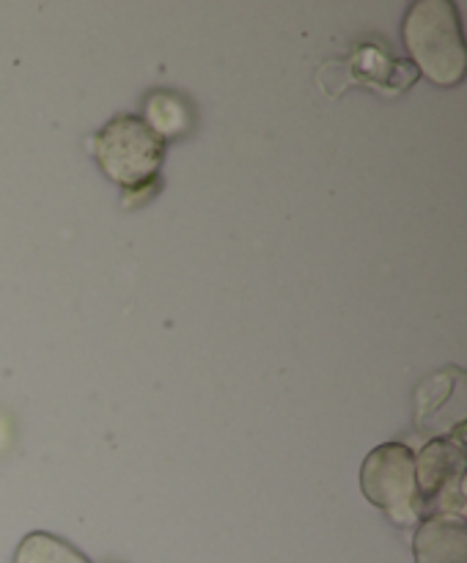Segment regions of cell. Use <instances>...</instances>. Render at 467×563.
<instances>
[{
    "label": "cell",
    "instance_id": "1",
    "mask_svg": "<svg viewBox=\"0 0 467 563\" xmlns=\"http://www.w3.org/2000/svg\"><path fill=\"white\" fill-rule=\"evenodd\" d=\"M401 38L412 64L437 88H456L467 75V47L459 5L415 0L401 20Z\"/></svg>",
    "mask_w": 467,
    "mask_h": 563
},
{
    "label": "cell",
    "instance_id": "2",
    "mask_svg": "<svg viewBox=\"0 0 467 563\" xmlns=\"http://www.w3.org/2000/svg\"><path fill=\"white\" fill-rule=\"evenodd\" d=\"M93 157L102 174L124 192L152 185L165 159V141L146 124L143 115H115L93 141Z\"/></svg>",
    "mask_w": 467,
    "mask_h": 563
},
{
    "label": "cell",
    "instance_id": "3",
    "mask_svg": "<svg viewBox=\"0 0 467 563\" xmlns=\"http://www.w3.org/2000/svg\"><path fill=\"white\" fill-rule=\"evenodd\" d=\"M360 489L399 528L423 522L421 495L415 484V451L404 443H382L360 465Z\"/></svg>",
    "mask_w": 467,
    "mask_h": 563
},
{
    "label": "cell",
    "instance_id": "4",
    "mask_svg": "<svg viewBox=\"0 0 467 563\" xmlns=\"http://www.w3.org/2000/svg\"><path fill=\"white\" fill-rule=\"evenodd\" d=\"M415 484L423 520L465 517V443L437 438L415 454Z\"/></svg>",
    "mask_w": 467,
    "mask_h": 563
},
{
    "label": "cell",
    "instance_id": "5",
    "mask_svg": "<svg viewBox=\"0 0 467 563\" xmlns=\"http://www.w3.org/2000/svg\"><path fill=\"white\" fill-rule=\"evenodd\" d=\"M415 563H465L467 531L465 517H429L412 539Z\"/></svg>",
    "mask_w": 467,
    "mask_h": 563
},
{
    "label": "cell",
    "instance_id": "6",
    "mask_svg": "<svg viewBox=\"0 0 467 563\" xmlns=\"http://www.w3.org/2000/svg\"><path fill=\"white\" fill-rule=\"evenodd\" d=\"M14 563H91L86 553L47 531L27 533L14 553Z\"/></svg>",
    "mask_w": 467,
    "mask_h": 563
},
{
    "label": "cell",
    "instance_id": "7",
    "mask_svg": "<svg viewBox=\"0 0 467 563\" xmlns=\"http://www.w3.org/2000/svg\"><path fill=\"white\" fill-rule=\"evenodd\" d=\"M187 110L185 104L179 102L176 97H170V93H152V97L146 99V124L152 126L154 132H157L163 141H168V137H176L185 132L187 126Z\"/></svg>",
    "mask_w": 467,
    "mask_h": 563
}]
</instances>
